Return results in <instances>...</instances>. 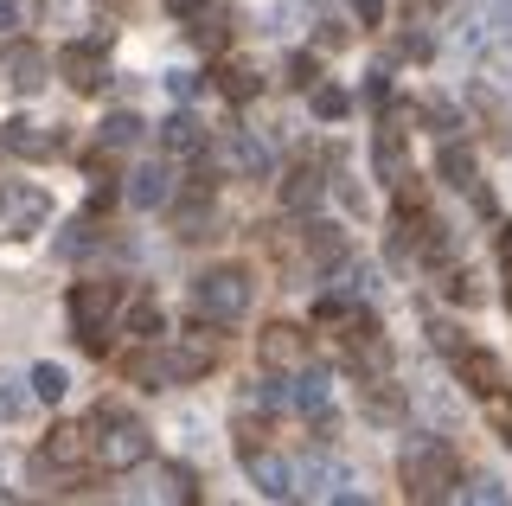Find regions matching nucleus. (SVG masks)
Instances as JSON below:
<instances>
[{
  "label": "nucleus",
  "instance_id": "f257e3e1",
  "mask_svg": "<svg viewBox=\"0 0 512 506\" xmlns=\"http://www.w3.org/2000/svg\"><path fill=\"white\" fill-rule=\"evenodd\" d=\"M90 455L109 474H128V468H141L154 455V436H148V423H141V417H128V410H116V404H96V417H90Z\"/></svg>",
  "mask_w": 512,
  "mask_h": 506
},
{
  "label": "nucleus",
  "instance_id": "f03ea898",
  "mask_svg": "<svg viewBox=\"0 0 512 506\" xmlns=\"http://www.w3.org/2000/svg\"><path fill=\"white\" fill-rule=\"evenodd\" d=\"M404 494L410 500H448L461 494V462L442 436H416L404 449Z\"/></svg>",
  "mask_w": 512,
  "mask_h": 506
},
{
  "label": "nucleus",
  "instance_id": "7ed1b4c3",
  "mask_svg": "<svg viewBox=\"0 0 512 506\" xmlns=\"http://www.w3.org/2000/svg\"><path fill=\"white\" fill-rule=\"evenodd\" d=\"M244 308H250V276L231 270V263H218V270L192 282V314L199 321H244Z\"/></svg>",
  "mask_w": 512,
  "mask_h": 506
},
{
  "label": "nucleus",
  "instance_id": "20e7f679",
  "mask_svg": "<svg viewBox=\"0 0 512 506\" xmlns=\"http://www.w3.org/2000/svg\"><path fill=\"white\" fill-rule=\"evenodd\" d=\"M84 462H90V430L58 423L52 442L32 455V474H39V481H52V487H77V481H84Z\"/></svg>",
  "mask_w": 512,
  "mask_h": 506
},
{
  "label": "nucleus",
  "instance_id": "39448f33",
  "mask_svg": "<svg viewBox=\"0 0 512 506\" xmlns=\"http://www.w3.org/2000/svg\"><path fill=\"white\" fill-rule=\"evenodd\" d=\"M109 321H116V282H77V295H71V327H77V346H84V353L103 359Z\"/></svg>",
  "mask_w": 512,
  "mask_h": 506
},
{
  "label": "nucleus",
  "instance_id": "423d86ee",
  "mask_svg": "<svg viewBox=\"0 0 512 506\" xmlns=\"http://www.w3.org/2000/svg\"><path fill=\"white\" fill-rule=\"evenodd\" d=\"M45 218H52V193H45V186L0 180V231L7 237H32Z\"/></svg>",
  "mask_w": 512,
  "mask_h": 506
},
{
  "label": "nucleus",
  "instance_id": "0eeeda50",
  "mask_svg": "<svg viewBox=\"0 0 512 506\" xmlns=\"http://www.w3.org/2000/svg\"><path fill=\"white\" fill-rule=\"evenodd\" d=\"M404 122H410V109H391L384 116V129L372 141V173L384 186H404L410 180V141H404Z\"/></svg>",
  "mask_w": 512,
  "mask_h": 506
},
{
  "label": "nucleus",
  "instance_id": "6e6552de",
  "mask_svg": "<svg viewBox=\"0 0 512 506\" xmlns=\"http://www.w3.org/2000/svg\"><path fill=\"white\" fill-rule=\"evenodd\" d=\"M346 359L359 366V378L391 372V340H384L378 314H352V321H346Z\"/></svg>",
  "mask_w": 512,
  "mask_h": 506
},
{
  "label": "nucleus",
  "instance_id": "1a4fd4ad",
  "mask_svg": "<svg viewBox=\"0 0 512 506\" xmlns=\"http://www.w3.org/2000/svg\"><path fill=\"white\" fill-rule=\"evenodd\" d=\"M295 494H308V500H365L359 487H352V474L340 462H327V455L295 462Z\"/></svg>",
  "mask_w": 512,
  "mask_h": 506
},
{
  "label": "nucleus",
  "instance_id": "9d476101",
  "mask_svg": "<svg viewBox=\"0 0 512 506\" xmlns=\"http://www.w3.org/2000/svg\"><path fill=\"white\" fill-rule=\"evenodd\" d=\"M218 167L231 173V180H263L269 173V141L256 129H231L218 141Z\"/></svg>",
  "mask_w": 512,
  "mask_h": 506
},
{
  "label": "nucleus",
  "instance_id": "9b49d317",
  "mask_svg": "<svg viewBox=\"0 0 512 506\" xmlns=\"http://www.w3.org/2000/svg\"><path fill=\"white\" fill-rule=\"evenodd\" d=\"M0 71H7V84L20 90V97H32V90H45V77H52V58L32 39H7L0 45Z\"/></svg>",
  "mask_w": 512,
  "mask_h": 506
},
{
  "label": "nucleus",
  "instance_id": "f8f14e48",
  "mask_svg": "<svg viewBox=\"0 0 512 506\" xmlns=\"http://www.w3.org/2000/svg\"><path fill=\"white\" fill-rule=\"evenodd\" d=\"M301 359H308V334H301V327L276 321V327L256 334V366H263V372H295Z\"/></svg>",
  "mask_w": 512,
  "mask_h": 506
},
{
  "label": "nucleus",
  "instance_id": "ddd939ff",
  "mask_svg": "<svg viewBox=\"0 0 512 506\" xmlns=\"http://www.w3.org/2000/svg\"><path fill=\"white\" fill-rule=\"evenodd\" d=\"M218 353H224V340H218V334H205V327H192V334L173 340V353H167V378H199V372H212V366H218Z\"/></svg>",
  "mask_w": 512,
  "mask_h": 506
},
{
  "label": "nucleus",
  "instance_id": "4468645a",
  "mask_svg": "<svg viewBox=\"0 0 512 506\" xmlns=\"http://www.w3.org/2000/svg\"><path fill=\"white\" fill-rule=\"evenodd\" d=\"M244 474H250V487H256L263 500H288V494H295V468H288L282 455L256 449V442L244 449Z\"/></svg>",
  "mask_w": 512,
  "mask_h": 506
},
{
  "label": "nucleus",
  "instance_id": "2eb2a0df",
  "mask_svg": "<svg viewBox=\"0 0 512 506\" xmlns=\"http://www.w3.org/2000/svg\"><path fill=\"white\" fill-rule=\"evenodd\" d=\"M448 366H455V378L474 391V398H500V385H506V366H500L493 353H480V346H461V353L448 359Z\"/></svg>",
  "mask_w": 512,
  "mask_h": 506
},
{
  "label": "nucleus",
  "instance_id": "dca6fc26",
  "mask_svg": "<svg viewBox=\"0 0 512 506\" xmlns=\"http://www.w3.org/2000/svg\"><path fill=\"white\" fill-rule=\"evenodd\" d=\"M58 77H64L71 90H84V97H90V90L103 84V39H77V45H64V52H58Z\"/></svg>",
  "mask_w": 512,
  "mask_h": 506
},
{
  "label": "nucleus",
  "instance_id": "f3484780",
  "mask_svg": "<svg viewBox=\"0 0 512 506\" xmlns=\"http://www.w3.org/2000/svg\"><path fill=\"white\" fill-rule=\"evenodd\" d=\"M359 410L372 423H404L410 417V398H404V385H391L384 372H372V378H359Z\"/></svg>",
  "mask_w": 512,
  "mask_h": 506
},
{
  "label": "nucleus",
  "instance_id": "a211bd4d",
  "mask_svg": "<svg viewBox=\"0 0 512 506\" xmlns=\"http://www.w3.org/2000/svg\"><path fill=\"white\" fill-rule=\"evenodd\" d=\"M128 205H135V212L173 205V161H148V167L128 173Z\"/></svg>",
  "mask_w": 512,
  "mask_h": 506
},
{
  "label": "nucleus",
  "instance_id": "6ab92c4d",
  "mask_svg": "<svg viewBox=\"0 0 512 506\" xmlns=\"http://www.w3.org/2000/svg\"><path fill=\"white\" fill-rule=\"evenodd\" d=\"M442 180H448V186H461V193H474L480 212H493L487 186H480V167H474V154L461 148V141H442Z\"/></svg>",
  "mask_w": 512,
  "mask_h": 506
},
{
  "label": "nucleus",
  "instance_id": "aec40b11",
  "mask_svg": "<svg viewBox=\"0 0 512 506\" xmlns=\"http://www.w3.org/2000/svg\"><path fill=\"white\" fill-rule=\"evenodd\" d=\"M327 385H333V378H327V366H308V359H301V366L288 372V391H282V398L295 404L301 417H308V410L320 417V410H327Z\"/></svg>",
  "mask_w": 512,
  "mask_h": 506
},
{
  "label": "nucleus",
  "instance_id": "412c9836",
  "mask_svg": "<svg viewBox=\"0 0 512 506\" xmlns=\"http://www.w3.org/2000/svg\"><path fill=\"white\" fill-rule=\"evenodd\" d=\"M301 244H308V257L320 263V270H346V257H352L346 231H340V225H327V218H314V225L301 231Z\"/></svg>",
  "mask_w": 512,
  "mask_h": 506
},
{
  "label": "nucleus",
  "instance_id": "4be33fe9",
  "mask_svg": "<svg viewBox=\"0 0 512 506\" xmlns=\"http://www.w3.org/2000/svg\"><path fill=\"white\" fill-rule=\"evenodd\" d=\"M320 193H327V180H320V167H314V161L288 167V180H282V205H288V212H314Z\"/></svg>",
  "mask_w": 512,
  "mask_h": 506
},
{
  "label": "nucleus",
  "instance_id": "5701e85b",
  "mask_svg": "<svg viewBox=\"0 0 512 506\" xmlns=\"http://www.w3.org/2000/svg\"><path fill=\"white\" fill-rule=\"evenodd\" d=\"M0 141H7V148L13 154H26V161H45V154H52L58 148V135L52 129H39V122H0Z\"/></svg>",
  "mask_w": 512,
  "mask_h": 506
},
{
  "label": "nucleus",
  "instance_id": "b1692460",
  "mask_svg": "<svg viewBox=\"0 0 512 506\" xmlns=\"http://www.w3.org/2000/svg\"><path fill=\"white\" fill-rule=\"evenodd\" d=\"M192 45H199V52H224V39H231V20H224V7H212V0H205L199 13H192Z\"/></svg>",
  "mask_w": 512,
  "mask_h": 506
},
{
  "label": "nucleus",
  "instance_id": "393cba45",
  "mask_svg": "<svg viewBox=\"0 0 512 506\" xmlns=\"http://www.w3.org/2000/svg\"><path fill=\"white\" fill-rule=\"evenodd\" d=\"M160 148H167V154H205V129L180 109V116L160 122Z\"/></svg>",
  "mask_w": 512,
  "mask_h": 506
},
{
  "label": "nucleus",
  "instance_id": "a878e982",
  "mask_svg": "<svg viewBox=\"0 0 512 506\" xmlns=\"http://www.w3.org/2000/svg\"><path fill=\"white\" fill-rule=\"evenodd\" d=\"M154 494L173 500V506H192V500H199V481H192V468L167 462V468H154Z\"/></svg>",
  "mask_w": 512,
  "mask_h": 506
},
{
  "label": "nucleus",
  "instance_id": "bb28decb",
  "mask_svg": "<svg viewBox=\"0 0 512 506\" xmlns=\"http://www.w3.org/2000/svg\"><path fill=\"white\" fill-rule=\"evenodd\" d=\"M218 90H224L231 103H250L256 90H263V77H256V65H244V58H231V65L218 71Z\"/></svg>",
  "mask_w": 512,
  "mask_h": 506
},
{
  "label": "nucleus",
  "instance_id": "cd10ccee",
  "mask_svg": "<svg viewBox=\"0 0 512 506\" xmlns=\"http://www.w3.org/2000/svg\"><path fill=\"white\" fill-rule=\"evenodd\" d=\"M480 77H487L493 90H506V97H512V33H506L500 45H487V52H480Z\"/></svg>",
  "mask_w": 512,
  "mask_h": 506
},
{
  "label": "nucleus",
  "instance_id": "c85d7f7f",
  "mask_svg": "<svg viewBox=\"0 0 512 506\" xmlns=\"http://www.w3.org/2000/svg\"><path fill=\"white\" fill-rule=\"evenodd\" d=\"M64 391H71L64 366H52V359H45V366H32V398H39V404H58Z\"/></svg>",
  "mask_w": 512,
  "mask_h": 506
},
{
  "label": "nucleus",
  "instance_id": "c756f323",
  "mask_svg": "<svg viewBox=\"0 0 512 506\" xmlns=\"http://www.w3.org/2000/svg\"><path fill=\"white\" fill-rule=\"evenodd\" d=\"M128 334H135V340H154V334H160V308H154V295H135V302H128Z\"/></svg>",
  "mask_w": 512,
  "mask_h": 506
},
{
  "label": "nucleus",
  "instance_id": "7c9ffc66",
  "mask_svg": "<svg viewBox=\"0 0 512 506\" xmlns=\"http://www.w3.org/2000/svg\"><path fill=\"white\" fill-rule=\"evenodd\" d=\"M141 141V116H128V109H116V116L103 122V148H135Z\"/></svg>",
  "mask_w": 512,
  "mask_h": 506
},
{
  "label": "nucleus",
  "instance_id": "2f4dec72",
  "mask_svg": "<svg viewBox=\"0 0 512 506\" xmlns=\"http://www.w3.org/2000/svg\"><path fill=\"white\" fill-rule=\"evenodd\" d=\"M346 109H352V97H346V90H340V84H314V116H327V122H340V116H346Z\"/></svg>",
  "mask_w": 512,
  "mask_h": 506
},
{
  "label": "nucleus",
  "instance_id": "473e14b6",
  "mask_svg": "<svg viewBox=\"0 0 512 506\" xmlns=\"http://www.w3.org/2000/svg\"><path fill=\"white\" fill-rule=\"evenodd\" d=\"M461 500H474V506H500V500H506V487L493 481V474H474V487H461Z\"/></svg>",
  "mask_w": 512,
  "mask_h": 506
},
{
  "label": "nucleus",
  "instance_id": "72a5a7b5",
  "mask_svg": "<svg viewBox=\"0 0 512 506\" xmlns=\"http://www.w3.org/2000/svg\"><path fill=\"white\" fill-rule=\"evenodd\" d=\"M429 340H436V353H442V359H455L461 346H468V340H461V334H455L448 321H429Z\"/></svg>",
  "mask_w": 512,
  "mask_h": 506
},
{
  "label": "nucleus",
  "instance_id": "f704fd0d",
  "mask_svg": "<svg viewBox=\"0 0 512 506\" xmlns=\"http://www.w3.org/2000/svg\"><path fill=\"white\" fill-rule=\"evenodd\" d=\"M20 410H26V398L7 385V378H0V417H20Z\"/></svg>",
  "mask_w": 512,
  "mask_h": 506
},
{
  "label": "nucleus",
  "instance_id": "c9c22d12",
  "mask_svg": "<svg viewBox=\"0 0 512 506\" xmlns=\"http://www.w3.org/2000/svg\"><path fill=\"white\" fill-rule=\"evenodd\" d=\"M352 13H359V26H378L384 20V0H352Z\"/></svg>",
  "mask_w": 512,
  "mask_h": 506
},
{
  "label": "nucleus",
  "instance_id": "e433bc0d",
  "mask_svg": "<svg viewBox=\"0 0 512 506\" xmlns=\"http://www.w3.org/2000/svg\"><path fill=\"white\" fill-rule=\"evenodd\" d=\"M500 263H506V308H512V225L500 231Z\"/></svg>",
  "mask_w": 512,
  "mask_h": 506
},
{
  "label": "nucleus",
  "instance_id": "4c0bfd02",
  "mask_svg": "<svg viewBox=\"0 0 512 506\" xmlns=\"http://www.w3.org/2000/svg\"><path fill=\"white\" fill-rule=\"evenodd\" d=\"M167 90H173V97H192V90H199V77H186V71H173V77H167Z\"/></svg>",
  "mask_w": 512,
  "mask_h": 506
},
{
  "label": "nucleus",
  "instance_id": "58836bf2",
  "mask_svg": "<svg viewBox=\"0 0 512 506\" xmlns=\"http://www.w3.org/2000/svg\"><path fill=\"white\" fill-rule=\"evenodd\" d=\"M493 26H500V33H512V0H493Z\"/></svg>",
  "mask_w": 512,
  "mask_h": 506
},
{
  "label": "nucleus",
  "instance_id": "ea45409f",
  "mask_svg": "<svg viewBox=\"0 0 512 506\" xmlns=\"http://www.w3.org/2000/svg\"><path fill=\"white\" fill-rule=\"evenodd\" d=\"M20 20V0H0V26H13Z\"/></svg>",
  "mask_w": 512,
  "mask_h": 506
},
{
  "label": "nucleus",
  "instance_id": "a19ab883",
  "mask_svg": "<svg viewBox=\"0 0 512 506\" xmlns=\"http://www.w3.org/2000/svg\"><path fill=\"white\" fill-rule=\"evenodd\" d=\"M199 7H205V0H173V13H186V20H192Z\"/></svg>",
  "mask_w": 512,
  "mask_h": 506
},
{
  "label": "nucleus",
  "instance_id": "79ce46f5",
  "mask_svg": "<svg viewBox=\"0 0 512 506\" xmlns=\"http://www.w3.org/2000/svg\"><path fill=\"white\" fill-rule=\"evenodd\" d=\"M506 442H512V423H506Z\"/></svg>",
  "mask_w": 512,
  "mask_h": 506
},
{
  "label": "nucleus",
  "instance_id": "37998d69",
  "mask_svg": "<svg viewBox=\"0 0 512 506\" xmlns=\"http://www.w3.org/2000/svg\"><path fill=\"white\" fill-rule=\"evenodd\" d=\"M0 500H7V487H0Z\"/></svg>",
  "mask_w": 512,
  "mask_h": 506
}]
</instances>
